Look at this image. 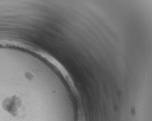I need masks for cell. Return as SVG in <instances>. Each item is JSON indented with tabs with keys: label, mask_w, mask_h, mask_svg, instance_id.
<instances>
[{
	"label": "cell",
	"mask_w": 152,
	"mask_h": 121,
	"mask_svg": "<svg viewBox=\"0 0 152 121\" xmlns=\"http://www.w3.org/2000/svg\"><path fill=\"white\" fill-rule=\"evenodd\" d=\"M2 105L4 110L14 117H20L23 114L22 102L20 98L15 95L4 99Z\"/></svg>",
	"instance_id": "obj_1"
}]
</instances>
